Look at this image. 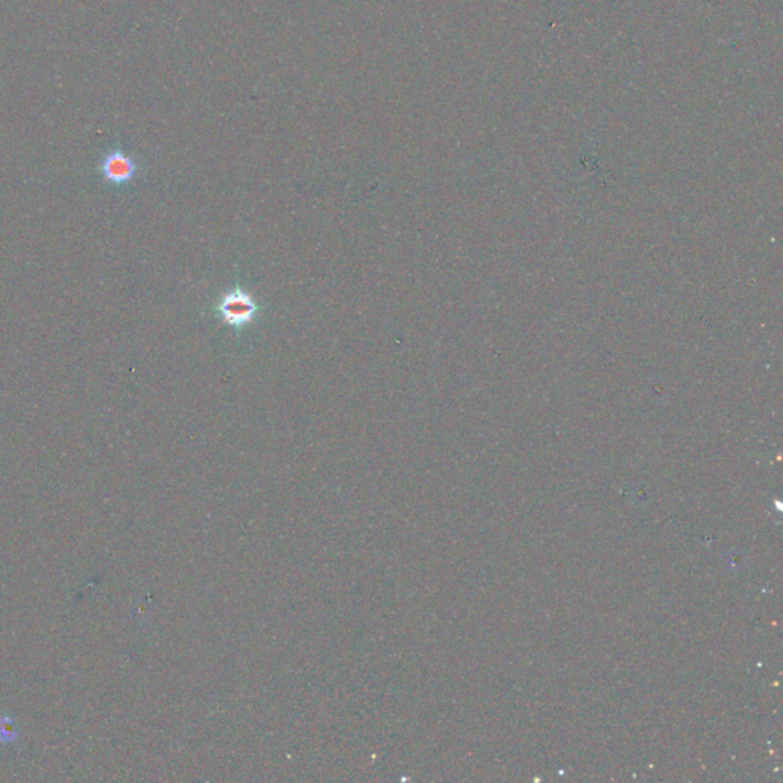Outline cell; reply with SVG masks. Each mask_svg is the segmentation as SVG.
Instances as JSON below:
<instances>
[{
  "label": "cell",
  "instance_id": "cell-1",
  "mask_svg": "<svg viewBox=\"0 0 783 783\" xmlns=\"http://www.w3.org/2000/svg\"><path fill=\"white\" fill-rule=\"evenodd\" d=\"M264 310V303H260L256 296L239 282L231 289L222 292L213 307L218 320L237 334L256 324L262 317Z\"/></svg>",
  "mask_w": 783,
  "mask_h": 783
},
{
  "label": "cell",
  "instance_id": "cell-2",
  "mask_svg": "<svg viewBox=\"0 0 783 783\" xmlns=\"http://www.w3.org/2000/svg\"><path fill=\"white\" fill-rule=\"evenodd\" d=\"M100 173L105 183L114 187H124L135 181L139 173V164L133 156L114 149L102 156Z\"/></svg>",
  "mask_w": 783,
  "mask_h": 783
}]
</instances>
